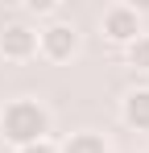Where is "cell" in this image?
<instances>
[{"instance_id": "obj_1", "label": "cell", "mask_w": 149, "mask_h": 153, "mask_svg": "<svg viewBox=\"0 0 149 153\" xmlns=\"http://www.w3.org/2000/svg\"><path fill=\"white\" fill-rule=\"evenodd\" d=\"M0 132H4V141H13L17 149H25L33 141H46L50 116H46V108L33 103V100H13L4 108V116H0Z\"/></svg>"}, {"instance_id": "obj_2", "label": "cell", "mask_w": 149, "mask_h": 153, "mask_svg": "<svg viewBox=\"0 0 149 153\" xmlns=\"http://www.w3.org/2000/svg\"><path fill=\"white\" fill-rule=\"evenodd\" d=\"M37 46H42L46 58L62 62V58H71V54H74L79 33H74V25H66V21H54V25H46L42 33H37Z\"/></svg>"}, {"instance_id": "obj_3", "label": "cell", "mask_w": 149, "mask_h": 153, "mask_svg": "<svg viewBox=\"0 0 149 153\" xmlns=\"http://www.w3.org/2000/svg\"><path fill=\"white\" fill-rule=\"evenodd\" d=\"M104 33H108L112 42H137V37H141V17H137V8L112 4V8L104 13Z\"/></svg>"}, {"instance_id": "obj_4", "label": "cell", "mask_w": 149, "mask_h": 153, "mask_svg": "<svg viewBox=\"0 0 149 153\" xmlns=\"http://www.w3.org/2000/svg\"><path fill=\"white\" fill-rule=\"evenodd\" d=\"M0 50H4V58H29L37 50V33L29 25H8L0 37Z\"/></svg>"}, {"instance_id": "obj_5", "label": "cell", "mask_w": 149, "mask_h": 153, "mask_svg": "<svg viewBox=\"0 0 149 153\" xmlns=\"http://www.w3.org/2000/svg\"><path fill=\"white\" fill-rule=\"evenodd\" d=\"M124 120L141 132H149V91H133L124 100Z\"/></svg>"}, {"instance_id": "obj_6", "label": "cell", "mask_w": 149, "mask_h": 153, "mask_svg": "<svg viewBox=\"0 0 149 153\" xmlns=\"http://www.w3.org/2000/svg\"><path fill=\"white\" fill-rule=\"evenodd\" d=\"M62 153H108V145H104V137H95V132H79V137L66 141Z\"/></svg>"}, {"instance_id": "obj_7", "label": "cell", "mask_w": 149, "mask_h": 153, "mask_svg": "<svg viewBox=\"0 0 149 153\" xmlns=\"http://www.w3.org/2000/svg\"><path fill=\"white\" fill-rule=\"evenodd\" d=\"M128 62L137 66V71H149V37L141 33L137 42H128Z\"/></svg>"}, {"instance_id": "obj_8", "label": "cell", "mask_w": 149, "mask_h": 153, "mask_svg": "<svg viewBox=\"0 0 149 153\" xmlns=\"http://www.w3.org/2000/svg\"><path fill=\"white\" fill-rule=\"evenodd\" d=\"M17 153H54V145H50V141H33V145H25V149H17Z\"/></svg>"}, {"instance_id": "obj_9", "label": "cell", "mask_w": 149, "mask_h": 153, "mask_svg": "<svg viewBox=\"0 0 149 153\" xmlns=\"http://www.w3.org/2000/svg\"><path fill=\"white\" fill-rule=\"evenodd\" d=\"M25 8H29V13H54V0H29Z\"/></svg>"}]
</instances>
